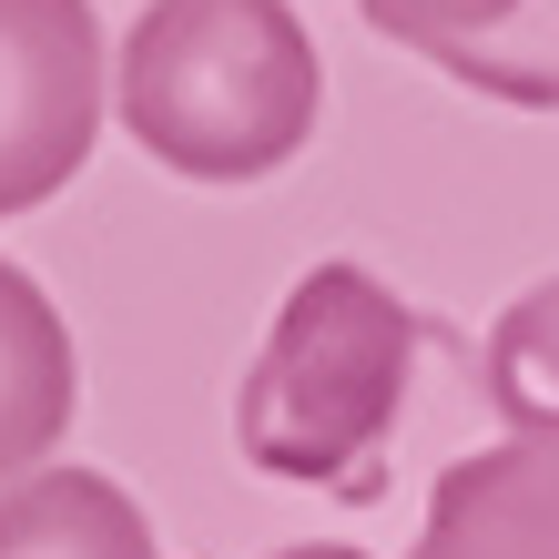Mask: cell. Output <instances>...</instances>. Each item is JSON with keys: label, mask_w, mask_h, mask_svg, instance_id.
Returning a JSON list of instances; mask_svg holds the SVG:
<instances>
[{"label": "cell", "mask_w": 559, "mask_h": 559, "mask_svg": "<svg viewBox=\"0 0 559 559\" xmlns=\"http://www.w3.org/2000/svg\"><path fill=\"white\" fill-rule=\"evenodd\" d=\"M417 377V306L367 265H306L285 285L235 397V448L245 468L295 478V488H346L367 499L377 457L407 417Z\"/></svg>", "instance_id": "7a4b0ae2"}, {"label": "cell", "mask_w": 559, "mask_h": 559, "mask_svg": "<svg viewBox=\"0 0 559 559\" xmlns=\"http://www.w3.org/2000/svg\"><path fill=\"white\" fill-rule=\"evenodd\" d=\"M407 559H559V448L499 438L478 457H448Z\"/></svg>", "instance_id": "277c9868"}, {"label": "cell", "mask_w": 559, "mask_h": 559, "mask_svg": "<svg viewBox=\"0 0 559 559\" xmlns=\"http://www.w3.org/2000/svg\"><path fill=\"white\" fill-rule=\"evenodd\" d=\"M356 11H367V31H386V41L438 51V41H457V31H488L499 11H519V0H356Z\"/></svg>", "instance_id": "9c48e42d"}, {"label": "cell", "mask_w": 559, "mask_h": 559, "mask_svg": "<svg viewBox=\"0 0 559 559\" xmlns=\"http://www.w3.org/2000/svg\"><path fill=\"white\" fill-rule=\"evenodd\" d=\"M112 112L183 183H265L316 143L325 61L295 0H153L112 61Z\"/></svg>", "instance_id": "6da1fadb"}, {"label": "cell", "mask_w": 559, "mask_h": 559, "mask_svg": "<svg viewBox=\"0 0 559 559\" xmlns=\"http://www.w3.org/2000/svg\"><path fill=\"white\" fill-rule=\"evenodd\" d=\"M438 61L457 92H488V103H519V112H559V0H519L488 31H457V41L417 51Z\"/></svg>", "instance_id": "ba28073f"}, {"label": "cell", "mask_w": 559, "mask_h": 559, "mask_svg": "<svg viewBox=\"0 0 559 559\" xmlns=\"http://www.w3.org/2000/svg\"><path fill=\"white\" fill-rule=\"evenodd\" d=\"M72 407H82V346L61 306L0 254V488L51 468V448L72 438Z\"/></svg>", "instance_id": "5b68a950"}, {"label": "cell", "mask_w": 559, "mask_h": 559, "mask_svg": "<svg viewBox=\"0 0 559 559\" xmlns=\"http://www.w3.org/2000/svg\"><path fill=\"white\" fill-rule=\"evenodd\" d=\"M0 559H163V539L103 468H31L0 488Z\"/></svg>", "instance_id": "8992f818"}, {"label": "cell", "mask_w": 559, "mask_h": 559, "mask_svg": "<svg viewBox=\"0 0 559 559\" xmlns=\"http://www.w3.org/2000/svg\"><path fill=\"white\" fill-rule=\"evenodd\" d=\"M478 386H488V417L530 448H559V275L519 285L499 325L478 346Z\"/></svg>", "instance_id": "52a82bcc"}, {"label": "cell", "mask_w": 559, "mask_h": 559, "mask_svg": "<svg viewBox=\"0 0 559 559\" xmlns=\"http://www.w3.org/2000/svg\"><path fill=\"white\" fill-rule=\"evenodd\" d=\"M275 559H367V549H346V539H295V549H275Z\"/></svg>", "instance_id": "30bf717a"}, {"label": "cell", "mask_w": 559, "mask_h": 559, "mask_svg": "<svg viewBox=\"0 0 559 559\" xmlns=\"http://www.w3.org/2000/svg\"><path fill=\"white\" fill-rule=\"evenodd\" d=\"M112 61L92 0H0V224L51 204L103 143Z\"/></svg>", "instance_id": "3957f363"}]
</instances>
